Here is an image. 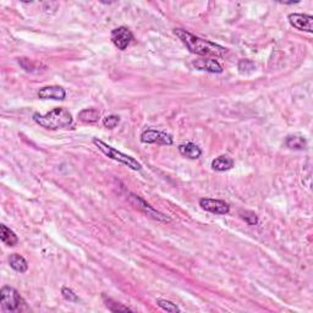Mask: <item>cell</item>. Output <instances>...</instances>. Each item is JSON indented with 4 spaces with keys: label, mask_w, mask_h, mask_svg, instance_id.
Instances as JSON below:
<instances>
[{
    "label": "cell",
    "mask_w": 313,
    "mask_h": 313,
    "mask_svg": "<svg viewBox=\"0 0 313 313\" xmlns=\"http://www.w3.org/2000/svg\"><path fill=\"white\" fill-rule=\"evenodd\" d=\"M134 41V34L127 27H117L112 32V42L117 49L125 50Z\"/></svg>",
    "instance_id": "cell-6"
},
{
    "label": "cell",
    "mask_w": 313,
    "mask_h": 313,
    "mask_svg": "<svg viewBox=\"0 0 313 313\" xmlns=\"http://www.w3.org/2000/svg\"><path fill=\"white\" fill-rule=\"evenodd\" d=\"M234 166V160L227 156H220L212 161V169L215 171H227Z\"/></svg>",
    "instance_id": "cell-14"
},
{
    "label": "cell",
    "mask_w": 313,
    "mask_h": 313,
    "mask_svg": "<svg viewBox=\"0 0 313 313\" xmlns=\"http://www.w3.org/2000/svg\"><path fill=\"white\" fill-rule=\"evenodd\" d=\"M33 120L39 126L48 130L65 129L72 124V115L65 108H56L50 110L46 114L36 112L33 115Z\"/></svg>",
    "instance_id": "cell-2"
},
{
    "label": "cell",
    "mask_w": 313,
    "mask_h": 313,
    "mask_svg": "<svg viewBox=\"0 0 313 313\" xmlns=\"http://www.w3.org/2000/svg\"><path fill=\"white\" fill-rule=\"evenodd\" d=\"M179 152L181 156H186L188 159H198L202 156V151L197 144L192 143V142H187L179 146Z\"/></svg>",
    "instance_id": "cell-12"
},
{
    "label": "cell",
    "mask_w": 313,
    "mask_h": 313,
    "mask_svg": "<svg viewBox=\"0 0 313 313\" xmlns=\"http://www.w3.org/2000/svg\"><path fill=\"white\" fill-rule=\"evenodd\" d=\"M285 144L291 149H296V151H303L307 146V141L303 138L300 134H290L286 137Z\"/></svg>",
    "instance_id": "cell-17"
},
{
    "label": "cell",
    "mask_w": 313,
    "mask_h": 313,
    "mask_svg": "<svg viewBox=\"0 0 313 313\" xmlns=\"http://www.w3.org/2000/svg\"><path fill=\"white\" fill-rule=\"evenodd\" d=\"M0 301H1L2 308L5 311H9V312L21 311V305L24 303L21 295L11 286L1 288V290H0Z\"/></svg>",
    "instance_id": "cell-4"
},
{
    "label": "cell",
    "mask_w": 313,
    "mask_h": 313,
    "mask_svg": "<svg viewBox=\"0 0 313 313\" xmlns=\"http://www.w3.org/2000/svg\"><path fill=\"white\" fill-rule=\"evenodd\" d=\"M93 143H94V146L97 147V148L99 149L102 153H104L105 156H109L110 159H114V160L119 161V163L125 164V165L129 166V168L132 169V170H141L142 169V165L136 160V159L132 158V156H127V154H124V153H121V152L116 151L115 148L110 147L109 144H107L105 142H103L102 139L93 138Z\"/></svg>",
    "instance_id": "cell-3"
},
{
    "label": "cell",
    "mask_w": 313,
    "mask_h": 313,
    "mask_svg": "<svg viewBox=\"0 0 313 313\" xmlns=\"http://www.w3.org/2000/svg\"><path fill=\"white\" fill-rule=\"evenodd\" d=\"M0 230H1V232H0V239H1V241L4 242L6 246L11 247V246H15V245H17L19 239H17L16 234H15L11 229H9L6 225L1 224L0 225Z\"/></svg>",
    "instance_id": "cell-16"
},
{
    "label": "cell",
    "mask_w": 313,
    "mask_h": 313,
    "mask_svg": "<svg viewBox=\"0 0 313 313\" xmlns=\"http://www.w3.org/2000/svg\"><path fill=\"white\" fill-rule=\"evenodd\" d=\"M66 97V92L61 86H46L39 89V99H53V100H64Z\"/></svg>",
    "instance_id": "cell-10"
},
{
    "label": "cell",
    "mask_w": 313,
    "mask_h": 313,
    "mask_svg": "<svg viewBox=\"0 0 313 313\" xmlns=\"http://www.w3.org/2000/svg\"><path fill=\"white\" fill-rule=\"evenodd\" d=\"M193 66L198 70L208 71L212 73L223 72V66L214 59H198V60L193 61Z\"/></svg>",
    "instance_id": "cell-11"
},
{
    "label": "cell",
    "mask_w": 313,
    "mask_h": 313,
    "mask_svg": "<svg viewBox=\"0 0 313 313\" xmlns=\"http://www.w3.org/2000/svg\"><path fill=\"white\" fill-rule=\"evenodd\" d=\"M9 264L14 270L19 271V273H26L27 269H28V263H27L26 259L17 253L10 254Z\"/></svg>",
    "instance_id": "cell-13"
},
{
    "label": "cell",
    "mask_w": 313,
    "mask_h": 313,
    "mask_svg": "<svg viewBox=\"0 0 313 313\" xmlns=\"http://www.w3.org/2000/svg\"><path fill=\"white\" fill-rule=\"evenodd\" d=\"M103 300H104L105 306L108 307V310L112 311V312H127V311H132L131 308L126 307V306H122L121 303L116 302V301L112 300V298H107L105 296H103Z\"/></svg>",
    "instance_id": "cell-18"
},
{
    "label": "cell",
    "mask_w": 313,
    "mask_h": 313,
    "mask_svg": "<svg viewBox=\"0 0 313 313\" xmlns=\"http://www.w3.org/2000/svg\"><path fill=\"white\" fill-rule=\"evenodd\" d=\"M174 33H175V36L185 44L186 48H187L191 53L196 54V55L223 56L227 51L226 48H224V46L213 43V42L200 38V37L187 32L186 29L176 28L175 31H174Z\"/></svg>",
    "instance_id": "cell-1"
},
{
    "label": "cell",
    "mask_w": 313,
    "mask_h": 313,
    "mask_svg": "<svg viewBox=\"0 0 313 313\" xmlns=\"http://www.w3.org/2000/svg\"><path fill=\"white\" fill-rule=\"evenodd\" d=\"M131 202L134 203V204L136 205L138 209H141L142 212H144L147 215H149V217L154 218L156 220H159V222H163V223H170L171 222L170 218L166 217V215L163 214V213H160V212H158V210L154 209V208L152 207L151 204H148L146 201L142 200V198L138 197V196L131 195Z\"/></svg>",
    "instance_id": "cell-7"
},
{
    "label": "cell",
    "mask_w": 313,
    "mask_h": 313,
    "mask_svg": "<svg viewBox=\"0 0 313 313\" xmlns=\"http://www.w3.org/2000/svg\"><path fill=\"white\" fill-rule=\"evenodd\" d=\"M288 20L293 28L308 32V33L313 32V17L311 15L290 14L288 16Z\"/></svg>",
    "instance_id": "cell-9"
},
{
    "label": "cell",
    "mask_w": 313,
    "mask_h": 313,
    "mask_svg": "<svg viewBox=\"0 0 313 313\" xmlns=\"http://www.w3.org/2000/svg\"><path fill=\"white\" fill-rule=\"evenodd\" d=\"M119 122H120V116H117V115H109V116L103 119V126L112 130V129H115V127L119 125Z\"/></svg>",
    "instance_id": "cell-21"
},
{
    "label": "cell",
    "mask_w": 313,
    "mask_h": 313,
    "mask_svg": "<svg viewBox=\"0 0 313 313\" xmlns=\"http://www.w3.org/2000/svg\"><path fill=\"white\" fill-rule=\"evenodd\" d=\"M241 218L249 225H256L258 223V217L256 215V213L251 212V210H245V212L240 213Z\"/></svg>",
    "instance_id": "cell-22"
},
{
    "label": "cell",
    "mask_w": 313,
    "mask_h": 313,
    "mask_svg": "<svg viewBox=\"0 0 313 313\" xmlns=\"http://www.w3.org/2000/svg\"><path fill=\"white\" fill-rule=\"evenodd\" d=\"M156 305L161 308V310L166 311V312H171V313H176V312H180V308L173 303L171 301L168 300H163V298H158L156 300Z\"/></svg>",
    "instance_id": "cell-19"
},
{
    "label": "cell",
    "mask_w": 313,
    "mask_h": 313,
    "mask_svg": "<svg viewBox=\"0 0 313 313\" xmlns=\"http://www.w3.org/2000/svg\"><path fill=\"white\" fill-rule=\"evenodd\" d=\"M254 68H256V66H254V64L252 63L251 60L245 59V60H241L239 63V71L242 75H247V73L253 72Z\"/></svg>",
    "instance_id": "cell-20"
},
{
    "label": "cell",
    "mask_w": 313,
    "mask_h": 313,
    "mask_svg": "<svg viewBox=\"0 0 313 313\" xmlns=\"http://www.w3.org/2000/svg\"><path fill=\"white\" fill-rule=\"evenodd\" d=\"M61 295H63V297L65 298L66 301H68V302H78L77 295H76L71 289L63 288L61 289Z\"/></svg>",
    "instance_id": "cell-23"
},
{
    "label": "cell",
    "mask_w": 313,
    "mask_h": 313,
    "mask_svg": "<svg viewBox=\"0 0 313 313\" xmlns=\"http://www.w3.org/2000/svg\"><path fill=\"white\" fill-rule=\"evenodd\" d=\"M141 142L148 144H161V146H171L173 144V137L165 132L156 131V130H146L141 134Z\"/></svg>",
    "instance_id": "cell-5"
},
{
    "label": "cell",
    "mask_w": 313,
    "mask_h": 313,
    "mask_svg": "<svg viewBox=\"0 0 313 313\" xmlns=\"http://www.w3.org/2000/svg\"><path fill=\"white\" fill-rule=\"evenodd\" d=\"M200 205L202 209L213 214L225 215L230 212V205L225 201L214 200V198H201Z\"/></svg>",
    "instance_id": "cell-8"
},
{
    "label": "cell",
    "mask_w": 313,
    "mask_h": 313,
    "mask_svg": "<svg viewBox=\"0 0 313 313\" xmlns=\"http://www.w3.org/2000/svg\"><path fill=\"white\" fill-rule=\"evenodd\" d=\"M100 112L99 110L94 109V108H88V109H83L78 112L77 117L80 121L86 122V124H93L99 120Z\"/></svg>",
    "instance_id": "cell-15"
}]
</instances>
